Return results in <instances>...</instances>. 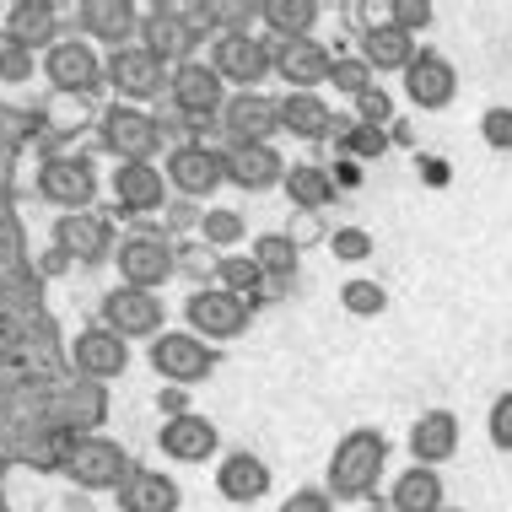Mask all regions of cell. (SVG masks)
I'll use <instances>...</instances> for the list:
<instances>
[{
	"instance_id": "obj_5",
	"label": "cell",
	"mask_w": 512,
	"mask_h": 512,
	"mask_svg": "<svg viewBox=\"0 0 512 512\" xmlns=\"http://www.w3.org/2000/svg\"><path fill=\"white\" fill-rule=\"evenodd\" d=\"M60 469L81 491H119L135 464H130V453H124V442H114V437H76L71 448H65Z\"/></svg>"
},
{
	"instance_id": "obj_13",
	"label": "cell",
	"mask_w": 512,
	"mask_h": 512,
	"mask_svg": "<svg viewBox=\"0 0 512 512\" xmlns=\"http://www.w3.org/2000/svg\"><path fill=\"white\" fill-rule=\"evenodd\" d=\"M168 98H173V108H178L184 119L205 124V119H221V108H227L232 92H227V81L216 76L211 60H189V65H173Z\"/></svg>"
},
{
	"instance_id": "obj_10",
	"label": "cell",
	"mask_w": 512,
	"mask_h": 512,
	"mask_svg": "<svg viewBox=\"0 0 512 512\" xmlns=\"http://www.w3.org/2000/svg\"><path fill=\"white\" fill-rule=\"evenodd\" d=\"M114 265H119V281L124 286H141V292H157L162 281H173L178 270V254H173V238L162 232H124L119 248H114Z\"/></svg>"
},
{
	"instance_id": "obj_35",
	"label": "cell",
	"mask_w": 512,
	"mask_h": 512,
	"mask_svg": "<svg viewBox=\"0 0 512 512\" xmlns=\"http://www.w3.org/2000/svg\"><path fill=\"white\" fill-rule=\"evenodd\" d=\"M216 286H227V292H238V297H254L259 286H265V270L254 265V254H221L216 259Z\"/></svg>"
},
{
	"instance_id": "obj_24",
	"label": "cell",
	"mask_w": 512,
	"mask_h": 512,
	"mask_svg": "<svg viewBox=\"0 0 512 512\" xmlns=\"http://www.w3.org/2000/svg\"><path fill=\"white\" fill-rule=\"evenodd\" d=\"M227 184L243 195H265L286 184V157L275 146H227Z\"/></svg>"
},
{
	"instance_id": "obj_34",
	"label": "cell",
	"mask_w": 512,
	"mask_h": 512,
	"mask_svg": "<svg viewBox=\"0 0 512 512\" xmlns=\"http://www.w3.org/2000/svg\"><path fill=\"white\" fill-rule=\"evenodd\" d=\"M200 238L221 254H232V243H248V221L227 205H211V211H200Z\"/></svg>"
},
{
	"instance_id": "obj_8",
	"label": "cell",
	"mask_w": 512,
	"mask_h": 512,
	"mask_svg": "<svg viewBox=\"0 0 512 512\" xmlns=\"http://www.w3.org/2000/svg\"><path fill=\"white\" fill-rule=\"evenodd\" d=\"M211 65L232 92H259V81L275 76V49L259 33H216Z\"/></svg>"
},
{
	"instance_id": "obj_23",
	"label": "cell",
	"mask_w": 512,
	"mask_h": 512,
	"mask_svg": "<svg viewBox=\"0 0 512 512\" xmlns=\"http://www.w3.org/2000/svg\"><path fill=\"white\" fill-rule=\"evenodd\" d=\"M54 243H60L71 259H81V265H103V259H114V248H119L108 216H98V211L60 216V221H54Z\"/></svg>"
},
{
	"instance_id": "obj_44",
	"label": "cell",
	"mask_w": 512,
	"mask_h": 512,
	"mask_svg": "<svg viewBox=\"0 0 512 512\" xmlns=\"http://www.w3.org/2000/svg\"><path fill=\"white\" fill-rule=\"evenodd\" d=\"M345 146H351L356 151V157H383V151H389V135H383V130H372V124H356V130L351 135H345Z\"/></svg>"
},
{
	"instance_id": "obj_28",
	"label": "cell",
	"mask_w": 512,
	"mask_h": 512,
	"mask_svg": "<svg viewBox=\"0 0 512 512\" xmlns=\"http://www.w3.org/2000/svg\"><path fill=\"white\" fill-rule=\"evenodd\" d=\"M281 130L297 135V141H324L335 130V108H329L324 92H286L281 98Z\"/></svg>"
},
{
	"instance_id": "obj_40",
	"label": "cell",
	"mask_w": 512,
	"mask_h": 512,
	"mask_svg": "<svg viewBox=\"0 0 512 512\" xmlns=\"http://www.w3.org/2000/svg\"><path fill=\"white\" fill-rule=\"evenodd\" d=\"M480 141L491 151H512V108H486L480 114Z\"/></svg>"
},
{
	"instance_id": "obj_41",
	"label": "cell",
	"mask_w": 512,
	"mask_h": 512,
	"mask_svg": "<svg viewBox=\"0 0 512 512\" xmlns=\"http://www.w3.org/2000/svg\"><path fill=\"white\" fill-rule=\"evenodd\" d=\"M356 119H362V124H372V130H383V124L394 119V98H389L383 87H367L362 98H356Z\"/></svg>"
},
{
	"instance_id": "obj_19",
	"label": "cell",
	"mask_w": 512,
	"mask_h": 512,
	"mask_svg": "<svg viewBox=\"0 0 512 512\" xmlns=\"http://www.w3.org/2000/svg\"><path fill=\"white\" fill-rule=\"evenodd\" d=\"M71 367L92 383H114V378L130 372V340H119L114 329H103V324L81 329V335L71 340Z\"/></svg>"
},
{
	"instance_id": "obj_25",
	"label": "cell",
	"mask_w": 512,
	"mask_h": 512,
	"mask_svg": "<svg viewBox=\"0 0 512 512\" xmlns=\"http://www.w3.org/2000/svg\"><path fill=\"white\" fill-rule=\"evenodd\" d=\"M459 437H464V426L453 410H426V415H415V426H410V459L426 464V469H442L459 453Z\"/></svg>"
},
{
	"instance_id": "obj_17",
	"label": "cell",
	"mask_w": 512,
	"mask_h": 512,
	"mask_svg": "<svg viewBox=\"0 0 512 512\" xmlns=\"http://www.w3.org/2000/svg\"><path fill=\"white\" fill-rule=\"evenodd\" d=\"M157 448L168 453L173 464H205V459H221V432H216L211 415L184 410V415H168V421H162Z\"/></svg>"
},
{
	"instance_id": "obj_30",
	"label": "cell",
	"mask_w": 512,
	"mask_h": 512,
	"mask_svg": "<svg viewBox=\"0 0 512 512\" xmlns=\"http://www.w3.org/2000/svg\"><path fill=\"white\" fill-rule=\"evenodd\" d=\"M54 22H60V11L49 6V0H33V6H11L6 11V38L22 49H54L60 38H54Z\"/></svg>"
},
{
	"instance_id": "obj_32",
	"label": "cell",
	"mask_w": 512,
	"mask_h": 512,
	"mask_svg": "<svg viewBox=\"0 0 512 512\" xmlns=\"http://www.w3.org/2000/svg\"><path fill=\"white\" fill-rule=\"evenodd\" d=\"M318 0H259V22H270L275 33H281V44H292V38H313L308 27L318 22Z\"/></svg>"
},
{
	"instance_id": "obj_39",
	"label": "cell",
	"mask_w": 512,
	"mask_h": 512,
	"mask_svg": "<svg viewBox=\"0 0 512 512\" xmlns=\"http://www.w3.org/2000/svg\"><path fill=\"white\" fill-rule=\"evenodd\" d=\"M486 437L496 453H512V389L491 399V415H486Z\"/></svg>"
},
{
	"instance_id": "obj_21",
	"label": "cell",
	"mask_w": 512,
	"mask_h": 512,
	"mask_svg": "<svg viewBox=\"0 0 512 512\" xmlns=\"http://www.w3.org/2000/svg\"><path fill=\"white\" fill-rule=\"evenodd\" d=\"M275 76L286 81V92H318L335 76V49L318 44V38H292V44L275 49Z\"/></svg>"
},
{
	"instance_id": "obj_1",
	"label": "cell",
	"mask_w": 512,
	"mask_h": 512,
	"mask_svg": "<svg viewBox=\"0 0 512 512\" xmlns=\"http://www.w3.org/2000/svg\"><path fill=\"white\" fill-rule=\"evenodd\" d=\"M383 469H389V437L372 432V426H356V432H345L335 442V453H329L324 491L335 496V502H367V496L378 491Z\"/></svg>"
},
{
	"instance_id": "obj_7",
	"label": "cell",
	"mask_w": 512,
	"mask_h": 512,
	"mask_svg": "<svg viewBox=\"0 0 512 512\" xmlns=\"http://www.w3.org/2000/svg\"><path fill=\"white\" fill-rule=\"evenodd\" d=\"M146 362L162 383L195 389V383H205L216 372V345H205L200 335H189V329H168V335H157L146 345Z\"/></svg>"
},
{
	"instance_id": "obj_6",
	"label": "cell",
	"mask_w": 512,
	"mask_h": 512,
	"mask_svg": "<svg viewBox=\"0 0 512 512\" xmlns=\"http://www.w3.org/2000/svg\"><path fill=\"white\" fill-rule=\"evenodd\" d=\"M98 324L114 329L119 340H157L168 335V302L162 292H141V286H114L103 292V308H98Z\"/></svg>"
},
{
	"instance_id": "obj_43",
	"label": "cell",
	"mask_w": 512,
	"mask_h": 512,
	"mask_svg": "<svg viewBox=\"0 0 512 512\" xmlns=\"http://www.w3.org/2000/svg\"><path fill=\"white\" fill-rule=\"evenodd\" d=\"M275 512H335V496H329L324 486H297Z\"/></svg>"
},
{
	"instance_id": "obj_9",
	"label": "cell",
	"mask_w": 512,
	"mask_h": 512,
	"mask_svg": "<svg viewBox=\"0 0 512 512\" xmlns=\"http://www.w3.org/2000/svg\"><path fill=\"white\" fill-rule=\"evenodd\" d=\"M103 81L114 87V103H151L157 92H168V81H173V71L157 60L146 44H130V49H114L103 60Z\"/></svg>"
},
{
	"instance_id": "obj_29",
	"label": "cell",
	"mask_w": 512,
	"mask_h": 512,
	"mask_svg": "<svg viewBox=\"0 0 512 512\" xmlns=\"http://www.w3.org/2000/svg\"><path fill=\"white\" fill-rule=\"evenodd\" d=\"M362 60L372 65V71H399L405 76V65L415 60V38L405 33V27H394L389 17L367 22L362 27Z\"/></svg>"
},
{
	"instance_id": "obj_14",
	"label": "cell",
	"mask_w": 512,
	"mask_h": 512,
	"mask_svg": "<svg viewBox=\"0 0 512 512\" xmlns=\"http://www.w3.org/2000/svg\"><path fill=\"white\" fill-rule=\"evenodd\" d=\"M216 124L227 130V146H270L275 135H281V98H265V92H232Z\"/></svg>"
},
{
	"instance_id": "obj_27",
	"label": "cell",
	"mask_w": 512,
	"mask_h": 512,
	"mask_svg": "<svg viewBox=\"0 0 512 512\" xmlns=\"http://www.w3.org/2000/svg\"><path fill=\"white\" fill-rule=\"evenodd\" d=\"M389 507L394 512H442V507H448V486H442L437 469L410 464V469H399V475H394Z\"/></svg>"
},
{
	"instance_id": "obj_15",
	"label": "cell",
	"mask_w": 512,
	"mask_h": 512,
	"mask_svg": "<svg viewBox=\"0 0 512 512\" xmlns=\"http://www.w3.org/2000/svg\"><path fill=\"white\" fill-rule=\"evenodd\" d=\"M405 98L421 108V114H442V108H453L459 98V71H453L448 54L437 49H415V60L405 65Z\"/></svg>"
},
{
	"instance_id": "obj_33",
	"label": "cell",
	"mask_w": 512,
	"mask_h": 512,
	"mask_svg": "<svg viewBox=\"0 0 512 512\" xmlns=\"http://www.w3.org/2000/svg\"><path fill=\"white\" fill-rule=\"evenodd\" d=\"M248 254L265 270V281H292L297 265H302V248H297V238H286V232H259Z\"/></svg>"
},
{
	"instance_id": "obj_11",
	"label": "cell",
	"mask_w": 512,
	"mask_h": 512,
	"mask_svg": "<svg viewBox=\"0 0 512 512\" xmlns=\"http://www.w3.org/2000/svg\"><path fill=\"white\" fill-rule=\"evenodd\" d=\"M162 173H168V189L189 200H211L221 184H227V151L205 146V141H178L168 157H162Z\"/></svg>"
},
{
	"instance_id": "obj_31",
	"label": "cell",
	"mask_w": 512,
	"mask_h": 512,
	"mask_svg": "<svg viewBox=\"0 0 512 512\" xmlns=\"http://www.w3.org/2000/svg\"><path fill=\"white\" fill-rule=\"evenodd\" d=\"M281 189H286V200H292L297 211H324V205L335 200V178L318 168V162H292Z\"/></svg>"
},
{
	"instance_id": "obj_46",
	"label": "cell",
	"mask_w": 512,
	"mask_h": 512,
	"mask_svg": "<svg viewBox=\"0 0 512 512\" xmlns=\"http://www.w3.org/2000/svg\"><path fill=\"white\" fill-rule=\"evenodd\" d=\"M362 512H394V507H389V502H378V507H362Z\"/></svg>"
},
{
	"instance_id": "obj_42",
	"label": "cell",
	"mask_w": 512,
	"mask_h": 512,
	"mask_svg": "<svg viewBox=\"0 0 512 512\" xmlns=\"http://www.w3.org/2000/svg\"><path fill=\"white\" fill-rule=\"evenodd\" d=\"M437 11H432V0H389V22L394 27H405V33L415 38V27H426Z\"/></svg>"
},
{
	"instance_id": "obj_36",
	"label": "cell",
	"mask_w": 512,
	"mask_h": 512,
	"mask_svg": "<svg viewBox=\"0 0 512 512\" xmlns=\"http://www.w3.org/2000/svg\"><path fill=\"white\" fill-rule=\"evenodd\" d=\"M340 308L351 318H378L389 308V292H383L378 281H367V275H351V281L340 286Z\"/></svg>"
},
{
	"instance_id": "obj_37",
	"label": "cell",
	"mask_w": 512,
	"mask_h": 512,
	"mask_svg": "<svg viewBox=\"0 0 512 512\" xmlns=\"http://www.w3.org/2000/svg\"><path fill=\"white\" fill-rule=\"evenodd\" d=\"M329 87L345 92V98H362L367 87H378V71H372L362 54H335V76H329Z\"/></svg>"
},
{
	"instance_id": "obj_18",
	"label": "cell",
	"mask_w": 512,
	"mask_h": 512,
	"mask_svg": "<svg viewBox=\"0 0 512 512\" xmlns=\"http://www.w3.org/2000/svg\"><path fill=\"white\" fill-rule=\"evenodd\" d=\"M44 81L54 92H92L103 81V60L87 38H60L54 49H44Z\"/></svg>"
},
{
	"instance_id": "obj_12",
	"label": "cell",
	"mask_w": 512,
	"mask_h": 512,
	"mask_svg": "<svg viewBox=\"0 0 512 512\" xmlns=\"http://www.w3.org/2000/svg\"><path fill=\"white\" fill-rule=\"evenodd\" d=\"M38 200L60 205V216H81L98 200V168L92 157H49L38 168Z\"/></svg>"
},
{
	"instance_id": "obj_4",
	"label": "cell",
	"mask_w": 512,
	"mask_h": 512,
	"mask_svg": "<svg viewBox=\"0 0 512 512\" xmlns=\"http://www.w3.org/2000/svg\"><path fill=\"white\" fill-rule=\"evenodd\" d=\"M98 141L108 157H119V168L124 162H151L162 157V119L135 103H108L98 119Z\"/></svg>"
},
{
	"instance_id": "obj_26",
	"label": "cell",
	"mask_w": 512,
	"mask_h": 512,
	"mask_svg": "<svg viewBox=\"0 0 512 512\" xmlns=\"http://www.w3.org/2000/svg\"><path fill=\"white\" fill-rule=\"evenodd\" d=\"M114 496H119V512H178L184 507V486L173 475H162V469H146V464H135L130 480Z\"/></svg>"
},
{
	"instance_id": "obj_47",
	"label": "cell",
	"mask_w": 512,
	"mask_h": 512,
	"mask_svg": "<svg viewBox=\"0 0 512 512\" xmlns=\"http://www.w3.org/2000/svg\"><path fill=\"white\" fill-rule=\"evenodd\" d=\"M442 512H464V507H442Z\"/></svg>"
},
{
	"instance_id": "obj_16",
	"label": "cell",
	"mask_w": 512,
	"mask_h": 512,
	"mask_svg": "<svg viewBox=\"0 0 512 512\" xmlns=\"http://www.w3.org/2000/svg\"><path fill=\"white\" fill-rule=\"evenodd\" d=\"M76 22H81V33H87V44L130 49V44H141L146 11L135 6V0H81V6H76Z\"/></svg>"
},
{
	"instance_id": "obj_22",
	"label": "cell",
	"mask_w": 512,
	"mask_h": 512,
	"mask_svg": "<svg viewBox=\"0 0 512 512\" xmlns=\"http://www.w3.org/2000/svg\"><path fill=\"white\" fill-rule=\"evenodd\" d=\"M114 205L124 216L168 211V173L157 162H124V168H114Z\"/></svg>"
},
{
	"instance_id": "obj_20",
	"label": "cell",
	"mask_w": 512,
	"mask_h": 512,
	"mask_svg": "<svg viewBox=\"0 0 512 512\" xmlns=\"http://www.w3.org/2000/svg\"><path fill=\"white\" fill-rule=\"evenodd\" d=\"M275 486V475H270V464L259 459V453H221L216 459V491H221V502H232V507H254V502H265Z\"/></svg>"
},
{
	"instance_id": "obj_38",
	"label": "cell",
	"mask_w": 512,
	"mask_h": 512,
	"mask_svg": "<svg viewBox=\"0 0 512 512\" xmlns=\"http://www.w3.org/2000/svg\"><path fill=\"white\" fill-rule=\"evenodd\" d=\"M329 254L345 259V265H362V259H372V232L367 227H335L329 232Z\"/></svg>"
},
{
	"instance_id": "obj_2",
	"label": "cell",
	"mask_w": 512,
	"mask_h": 512,
	"mask_svg": "<svg viewBox=\"0 0 512 512\" xmlns=\"http://www.w3.org/2000/svg\"><path fill=\"white\" fill-rule=\"evenodd\" d=\"M205 33H216V6H146V22H141V44L168 71L195 60V44Z\"/></svg>"
},
{
	"instance_id": "obj_3",
	"label": "cell",
	"mask_w": 512,
	"mask_h": 512,
	"mask_svg": "<svg viewBox=\"0 0 512 512\" xmlns=\"http://www.w3.org/2000/svg\"><path fill=\"white\" fill-rule=\"evenodd\" d=\"M184 318H189V335H200L205 345H227L254 329V302L227 292V286H195L184 297Z\"/></svg>"
},
{
	"instance_id": "obj_45",
	"label": "cell",
	"mask_w": 512,
	"mask_h": 512,
	"mask_svg": "<svg viewBox=\"0 0 512 512\" xmlns=\"http://www.w3.org/2000/svg\"><path fill=\"white\" fill-rule=\"evenodd\" d=\"M27 65H33V49H22V44H11V38H0V76L17 81V76H27Z\"/></svg>"
}]
</instances>
